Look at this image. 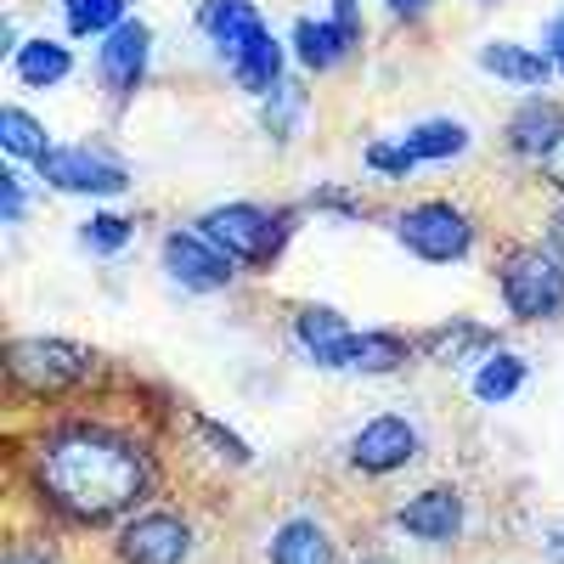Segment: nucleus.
<instances>
[{"instance_id": "14", "label": "nucleus", "mask_w": 564, "mask_h": 564, "mask_svg": "<svg viewBox=\"0 0 564 564\" xmlns=\"http://www.w3.org/2000/svg\"><path fill=\"white\" fill-rule=\"evenodd\" d=\"M395 525L417 542H452L463 531V497L452 486H430V491H417L401 513H395Z\"/></svg>"}, {"instance_id": "24", "label": "nucleus", "mask_w": 564, "mask_h": 564, "mask_svg": "<svg viewBox=\"0 0 564 564\" xmlns=\"http://www.w3.org/2000/svg\"><path fill=\"white\" fill-rule=\"evenodd\" d=\"M300 113H305V90H300L294 79H282L271 97H260V119H265V130H271L276 141H294Z\"/></svg>"}, {"instance_id": "21", "label": "nucleus", "mask_w": 564, "mask_h": 564, "mask_svg": "<svg viewBox=\"0 0 564 564\" xmlns=\"http://www.w3.org/2000/svg\"><path fill=\"white\" fill-rule=\"evenodd\" d=\"M294 339L305 345V356H311L316 367H334V350L350 339V327H345V316H339V311H327V305H305V311L294 316Z\"/></svg>"}, {"instance_id": "4", "label": "nucleus", "mask_w": 564, "mask_h": 564, "mask_svg": "<svg viewBox=\"0 0 564 564\" xmlns=\"http://www.w3.org/2000/svg\"><path fill=\"white\" fill-rule=\"evenodd\" d=\"M395 238L430 265H446V260H463L468 243H475V220H468L457 204L446 198H423L412 209L395 215Z\"/></svg>"}, {"instance_id": "35", "label": "nucleus", "mask_w": 564, "mask_h": 564, "mask_svg": "<svg viewBox=\"0 0 564 564\" xmlns=\"http://www.w3.org/2000/svg\"><path fill=\"white\" fill-rule=\"evenodd\" d=\"M553 249H558V260H564V209L553 215Z\"/></svg>"}, {"instance_id": "6", "label": "nucleus", "mask_w": 564, "mask_h": 564, "mask_svg": "<svg viewBox=\"0 0 564 564\" xmlns=\"http://www.w3.org/2000/svg\"><path fill=\"white\" fill-rule=\"evenodd\" d=\"M148 63H153V29L141 18H124L113 34H102L97 45V74H102V90L113 102H130L141 79H148Z\"/></svg>"}, {"instance_id": "31", "label": "nucleus", "mask_w": 564, "mask_h": 564, "mask_svg": "<svg viewBox=\"0 0 564 564\" xmlns=\"http://www.w3.org/2000/svg\"><path fill=\"white\" fill-rule=\"evenodd\" d=\"M0 198H7V220H18L23 215V181L7 170V175H0Z\"/></svg>"}, {"instance_id": "29", "label": "nucleus", "mask_w": 564, "mask_h": 564, "mask_svg": "<svg viewBox=\"0 0 564 564\" xmlns=\"http://www.w3.org/2000/svg\"><path fill=\"white\" fill-rule=\"evenodd\" d=\"M542 52L553 57V68L564 74V12L558 18H547V29H542Z\"/></svg>"}, {"instance_id": "32", "label": "nucleus", "mask_w": 564, "mask_h": 564, "mask_svg": "<svg viewBox=\"0 0 564 564\" xmlns=\"http://www.w3.org/2000/svg\"><path fill=\"white\" fill-rule=\"evenodd\" d=\"M390 7V18H401V23H417V18H430V7L435 0H384Z\"/></svg>"}, {"instance_id": "7", "label": "nucleus", "mask_w": 564, "mask_h": 564, "mask_svg": "<svg viewBox=\"0 0 564 564\" xmlns=\"http://www.w3.org/2000/svg\"><path fill=\"white\" fill-rule=\"evenodd\" d=\"M40 181L45 186H57V193H90V198H113L130 186L124 164L102 159V153H90V148H52L40 164Z\"/></svg>"}, {"instance_id": "5", "label": "nucleus", "mask_w": 564, "mask_h": 564, "mask_svg": "<svg viewBox=\"0 0 564 564\" xmlns=\"http://www.w3.org/2000/svg\"><path fill=\"white\" fill-rule=\"evenodd\" d=\"M7 367H12V379L40 390V395H57L79 379H90V367H97V356L68 345V339H18L7 350Z\"/></svg>"}, {"instance_id": "12", "label": "nucleus", "mask_w": 564, "mask_h": 564, "mask_svg": "<svg viewBox=\"0 0 564 564\" xmlns=\"http://www.w3.org/2000/svg\"><path fill=\"white\" fill-rule=\"evenodd\" d=\"M558 135H564V108H558L553 97H525L520 108H513L508 130H502L508 153H513V159H531V164H542V159L553 153Z\"/></svg>"}, {"instance_id": "13", "label": "nucleus", "mask_w": 564, "mask_h": 564, "mask_svg": "<svg viewBox=\"0 0 564 564\" xmlns=\"http://www.w3.org/2000/svg\"><path fill=\"white\" fill-rule=\"evenodd\" d=\"M289 45H294L300 68H311V74H334V68L356 52V45H361V34H350L339 18H300L294 34H289Z\"/></svg>"}, {"instance_id": "20", "label": "nucleus", "mask_w": 564, "mask_h": 564, "mask_svg": "<svg viewBox=\"0 0 564 564\" xmlns=\"http://www.w3.org/2000/svg\"><path fill=\"white\" fill-rule=\"evenodd\" d=\"M406 350L412 345L401 334H350L334 350V367H345V372H390V367L406 361Z\"/></svg>"}, {"instance_id": "26", "label": "nucleus", "mask_w": 564, "mask_h": 564, "mask_svg": "<svg viewBox=\"0 0 564 564\" xmlns=\"http://www.w3.org/2000/svg\"><path fill=\"white\" fill-rule=\"evenodd\" d=\"M79 243H85L90 254H119V249L130 243V220H124V215H90V220L79 226Z\"/></svg>"}, {"instance_id": "34", "label": "nucleus", "mask_w": 564, "mask_h": 564, "mask_svg": "<svg viewBox=\"0 0 564 564\" xmlns=\"http://www.w3.org/2000/svg\"><path fill=\"white\" fill-rule=\"evenodd\" d=\"M7 564H52V558H45V553H40V547H18V553H12V558H7Z\"/></svg>"}, {"instance_id": "9", "label": "nucleus", "mask_w": 564, "mask_h": 564, "mask_svg": "<svg viewBox=\"0 0 564 564\" xmlns=\"http://www.w3.org/2000/svg\"><path fill=\"white\" fill-rule=\"evenodd\" d=\"M164 265H170V276L181 282V289H198V294H215V289H226L231 282V260L226 249H215L204 231H170L164 238Z\"/></svg>"}, {"instance_id": "38", "label": "nucleus", "mask_w": 564, "mask_h": 564, "mask_svg": "<svg viewBox=\"0 0 564 564\" xmlns=\"http://www.w3.org/2000/svg\"><path fill=\"white\" fill-rule=\"evenodd\" d=\"M480 7H491V0H480Z\"/></svg>"}, {"instance_id": "3", "label": "nucleus", "mask_w": 564, "mask_h": 564, "mask_svg": "<svg viewBox=\"0 0 564 564\" xmlns=\"http://www.w3.org/2000/svg\"><path fill=\"white\" fill-rule=\"evenodd\" d=\"M198 231H204L215 249H226L231 260L271 265L276 249H282V238H289V215H271L260 204H220V209H209L198 220Z\"/></svg>"}, {"instance_id": "10", "label": "nucleus", "mask_w": 564, "mask_h": 564, "mask_svg": "<svg viewBox=\"0 0 564 564\" xmlns=\"http://www.w3.org/2000/svg\"><path fill=\"white\" fill-rule=\"evenodd\" d=\"M417 457V430L406 417H372L367 430L350 435V463L361 475H395Z\"/></svg>"}, {"instance_id": "2", "label": "nucleus", "mask_w": 564, "mask_h": 564, "mask_svg": "<svg viewBox=\"0 0 564 564\" xmlns=\"http://www.w3.org/2000/svg\"><path fill=\"white\" fill-rule=\"evenodd\" d=\"M497 282H502V300L520 322H547L564 311V260L542 243H525V249H508L502 265H497Z\"/></svg>"}, {"instance_id": "17", "label": "nucleus", "mask_w": 564, "mask_h": 564, "mask_svg": "<svg viewBox=\"0 0 564 564\" xmlns=\"http://www.w3.org/2000/svg\"><path fill=\"white\" fill-rule=\"evenodd\" d=\"M271 564H334V536L316 513H300L271 536Z\"/></svg>"}, {"instance_id": "18", "label": "nucleus", "mask_w": 564, "mask_h": 564, "mask_svg": "<svg viewBox=\"0 0 564 564\" xmlns=\"http://www.w3.org/2000/svg\"><path fill=\"white\" fill-rule=\"evenodd\" d=\"M468 124L463 119H423V124H412L406 135H401V148L417 159V164H446V159H457V153H468Z\"/></svg>"}, {"instance_id": "8", "label": "nucleus", "mask_w": 564, "mask_h": 564, "mask_svg": "<svg viewBox=\"0 0 564 564\" xmlns=\"http://www.w3.org/2000/svg\"><path fill=\"white\" fill-rule=\"evenodd\" d=\"M193 553V525L170 508H148L119 531V558L124 564H181Z\"/></svg>"}, {"instance_id": "37", "label": "nucleus", "mask_w": 564, "mask_h": 564, "mask_svg": "<svg viewBox=\"0 0 564 564\" xmlns=\"http://www.w3.org/2000/svg\"><path fill=\"white\" fill-rule=\"evenodd\" d=\"M547 553H553V558L564 564V536H553V542H547Z\"/></svg>"}, {"instance_id": "23", "label": "nucleus", "mask_w": 564, "mask_h": 564, "mask_svg": "<svg viewBox=\"0 0 564 564\" xmlns=\"http://www.w3.org/2000/svg\"><path fill=\"white\" fill-rule=\"evenodd\" d=\"M0 148H7L12 159H29V164H40L45 153H52V135H45V124H40L34 113H23V108H7V113H0Z\"/></svg>"}, {"instance_id": "25", "label": "nucleus", "mask_w": 564, "mask_h": 564, "mask_svg": "<svg viewBox=\"0 0 564 564\" xmlns=\"http://www.w3.org/2000/svg\"><path fill=\"white\" fill-rule=\"evenodd\" d=\"M520 384H525V361H520V356H491V361L475 372V395H480V401H508Z\"/></svg>"}, {"instance_id": "33", "label": "nucleus", "mask_w": 564, "mask_h": 564, "mask_svg": "<svg viewBox=\"0 0 564 564\" xmlns=\"http://www.w3.org/2000/svg\"><path fill=\"white\" fill-rule=\"evenodd\" d=\"M334 18H339L350 34H361V0H334Z\"/></svg>"}, {"instance_id": "22", "label": "nucleus", "mask_w": 564, "mask_h": 564, "mask_svg": "<svg viewBox=\"0 0 564 564\" xmlns=\"http://www.w3.org/2000/svg\"><path fill=\"white\" fill-rule=\"evenodd\" d=\"M63 18L74 40H102L130 18V0H63Z\"/></svg>"}, {"instance_id": "28", "label": "nucleus", "mask_w": 564, "mask_h": 564, "mask_svg": "<svg viewBox=\"0 0 564 564\" xmlns=\"http://www.w3.org/2000/svg\"><path fill=\"white\" fill-rule=\"evenodd\" d=\"M198 435H209V441H215V446H220V452H226L231 463H249V446H243L238 435H226V430H220V423H209V417H198Z\"/></svg>"}, {"instance_id": "11", "label": "nucleus", "mask_w": 564, "mask_h": 564, "mask_svg": "<svg viewBox=\"0 0 564 564\" xmlns=\"http://www.w3.org/2000/svg\"><path fill=\"white\" fill-rule=\"evenodd\" d=\"M198 29L220 52V63H231L265 34V18L254 12V0H198Z\"/></svg>"}, {"instance_id": "1", "label": "nucleus", "mask_w": 564, "mask_h": 564, "mask_svg": "<svg viewBox=\"0 0 564 564\" xmlns=\"http://www.w3.org/2000/svg\"><path fill=\"white\" fill-rule=\"evenodd\" d=\"M40 486L63 513L85 525H102L124 513L148 491V457L135 441L97 430V423H74L40 446Z\"/></svg>"}, {"instance_id": "16", "label": "nucleus", "mask_w": 564, "mask_h": 564, "mask_svg": "<svg viewBox=\"0 0 564 564\" xmlns=\"http://www.w3.org/2000/svg\"><path fill=\"white\" fill-rule=\"evenodd\" d=\"M12 74L29 85V90H52V85H63L68 74H74V52L63 40H23L18 52H12Z\"/></svg>"}, {"instance_id": "36", "label": "nucleus", "mask_w": 564, "mask_h": 564, "mask_svg": "<svg viewBox=\"0 0 564 564\" xmlns=\"http://www.w3.org/2000/svg\"><path fill=\"white\" fill-rule=\"evenodd\" d=\"M356 564H395L390 553H367V558H356Z\"/></svg>"}, {"instance_id": "19", "label": "nucleus", "mask_w": 564, "mask_h": 564, "mask_svg": "<svg viewBox=\"0 0 564 564\" xmlns=\"http://www.w3.org/2000/svg\"><path fill=\"white\" fill-rule=\"evenodd\" d=\"M282 57H289V52H282V40L265 29V34L249 45V52H243V57H231L226 68H231V79H238L249 97H271V90L282 85Z\"/></svg>"}, {"instance_id": "15", "label": "nucleus", "mask_w": 564, "mask_h": 564, "mask_svg": "<svg viewBox=\"0 0 564 564\" xmlns=\"http://www.w3.org/2000/svg\"><path fill=\"white\" fill-rule=\"evenodd\" d=\"M480 68L497 74V79H508V85H520V90H536V85H547V79L558 74L547 52H536V45H520V40H486V45H480Z\"/></svg>"}, {"instance_id": "27", "label": "nucleus", "mask_w": 564, "mask_h": 564, "mask_svg": "<svg viewBox=\"0 0 564 564\" xmlns=\"http://www.w3.org/2000/svg\"><path fill=\"white\" fill-rule=\"evenodd\" d=\"M412 153L401 148V141H372L367 148V170H379V175H412Z\"/></svg>"}, {"instance_id": "30", "label": "nucleus", "mask_w": 564, "mask_h": 564, "mask_svg": "<svg viewBox=\"0 0 564 564\" xmlns=\"http://www.w3.org/2000/svg\"><path fill=\"white\" fill-rule=\"evenodd\" d=\"M536 170H542V181H547V186H558V193H564V135L553 141V153H547Z\"/></svg>"}]
</instances>
